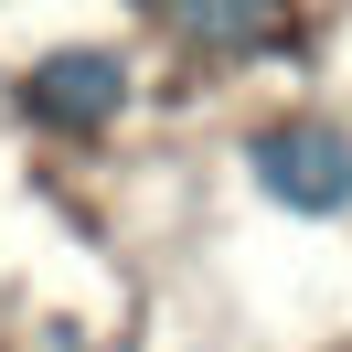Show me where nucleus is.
I'll return each mask as SVG.
<instances>
[{"mask_svg": "<svg viewBox=\"0 0 352 352\" xmlns=\"http://www.w3.org/2000/svg\"><path fill=\"white\" fill-rule=\"evenodd\" d=\"M245 171L288 214H352V129H331V118H267L245 139Z\"/></svg>", "mask_w": 352, "mask_h": 352, "instance_id": "f257e3e1", "label": "nucleus"}, {"mask_svg": "<svg viewBox=\"0 0 352 352\" xmlns=\"http://www.w3.org/2000/svg\"><path fill=\"white\" fill-rule=\"evenodd\" d=\"M118 107H129V65H118L107 43H65V54H43V65L22 75V118H43V129H65V139L118 129Z\"/></svg>", "mask_w": 352, "mask_h": 352, "instance_id": "f03ea898", "label": "nucleus"}, {"mask_svg": "<svg viewBox=\"0 0 352 352\" xmlns=\"http://www.w3.org/2000/svg\"><path fill=\"white\" fill-rule=\"evenodd\" d=\"M160 32H182V43H203V54H256L267 43V22L245 11V0H171Z\"/></svg>", "mask_w": 352, "mask_h": 352, "instance_id": "7ed1b4c3", "label": "nucleus"}, {"mask_svg": "<svg viewBox=\"0 0 352 352\" xmlns=\"http://www.w3.org/2000/svg\"><path fill=\"white\" fill-rule=\"evenodd\" d=\"M54 352H86V342H75V331H54Z\"/></svg>", "mask_w": 352, "mask_h": 352, "instance_id": "20e7f679", "label": "nucleus"}]
</instances>
